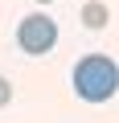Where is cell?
I'll return each instance as SVG.
<instances>
[{"label":"cell","mask_w":119,"mask_h":123,"mask_svg":"<svg viewBox=\"0 0 119 123\" xmlns=\"http://www.w3.org/2000/svg\"><path fill=\"white\" fill-rule=\"evenodd\" d=\"M74 90L86 103H107L119 90V66L107 53H86L78 66H74Z\"/></svg>","instance_id":"obj_1"},{"label":"cell","mask_w":119,"mask_h":123,"mask_svg":"<svg viewBox=\"0 0 119 123\" xmlns=\"http://www.w3.org/2000/svg\"><path fill=\"white\" fill-rule=\"evenodd\" d=\"M17 45H21L25 53H33V57L49 53V49L57 45V21L45 17V12H29V17L17 25Z\"/></svg>","instance_id":"obj_2"},{"label":"cell","mask_w":119,"mask_h":123,"mask_svg":"<svg viewBox=\"0 0 119 123\" xmlns=\"http://www.w3.org/2000/svg\"><path fill=\"white\" fill-rule=\"evenodd\" d=\"M8 103H13V82L0 78V107H8Z\"/></svg>","instance_id":"obj_4"},{"label":"cell","mask_w":119,"mask_h":123,"mask_svg":"<svg viewBox=\"0 0 119 123\" xmlns=\"http://www.w3.org/2000/svg\"><path fill=\"white\" fill-rule=\"evenodd\" d=\"M37 4H49V0H37Z\"/></svg>","instance_id":"obj_5"},{"label":"cell","mask_w":119,"mask_h":123,"mask_svg":"<svg viewBox=\"0 0 119 123\" xmlns=\"http://www.w3.org/2000/svg\"><path fill=\"white\" fill-rule=\"evenodd\" d=\"M82 25H86V29H103V25H107V4L90 0V4L82 8Z\"/></svg>","instance_id":"obj_3"}]
</instances>
